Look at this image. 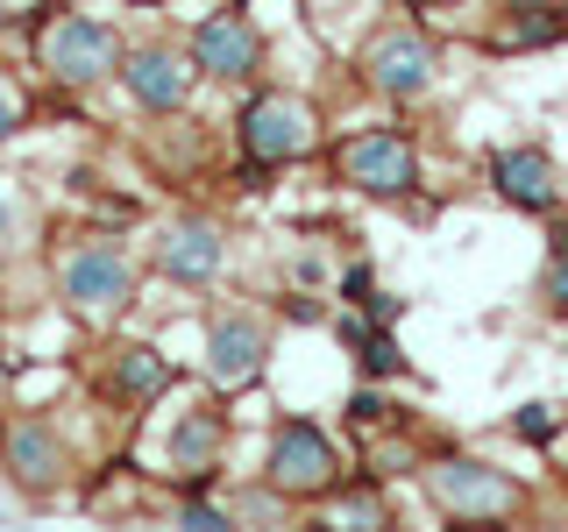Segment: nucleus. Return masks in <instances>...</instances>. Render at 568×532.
<instances>
[{"label":"nucleus","mask_w":568,"mask_h":532,"mask_svg":"<svg viewBox=\"0 0 568 532\" xmlns=\"http://www.w3.org/2000/svg\"><path fill=\"white\" fill-rule=\"evenodd\" d=\"M142 242L121 227H79L50 248V306H58L79 334H114L142 313Z\"/></svg>","instance_id":"obj_1"},{"label":"nucleus","mask_w":568,"mask_h":532,"mask_svg":"<svg viewBox=\"0 0 568 532\" xmlns=\"http://www.w3.org/2000/svg\"><path fill=\"white\" fill-rule=\"evenodd\" d=\"M242 8H256V0H242Z\"/></svg>","instance_id":"obj_31"},{"label":"nucleus","mask_w":568,"mask_h":532,"mask_svg":"<svg viewBox=\"0 0 568 532\" xmlns=\"http://www.w3.org/2000/svg\"><path fill=\"white\" fill-rule=\"evenodd\" d=\"M185 58L200 71V85H221V93H242V85L271 79V29L242 8V0H213V8L185 14Z\"/></svg>","instance_id":"obj_12"},{"label":"nucleus","mask_w":568,"mask_h":532,"mask_svg":"<svg viewBox=\"0 0 568 532\" xmlns=\"http://www.w3.org/2000/svg\"><path fill=\"white\" fill-rule=\"evenodd\" d=\"M342 419L355 426V433H377V426H398V398H390V383H369V377H348L342 390Z\"/></svg>","instance_id":"obj_21"},{"label":"nucleus","mask_w":568,"mask_h":532,"mask_svg":"<svg viewBox=\"0 0 568 532\" xmlns=\"http://www.w3.org/2000/svg\"><path fill=\"white\" fill-rule=\"evenodd\" d=\"M36 235H43V213H36V192L14 171H0V263L29 256Z\"/></svg>","instance_id":"obj_18"},{"label":"nucleus","mask_w":568,"mask_h":532,"mask_svg":"<svg viewBox=\"0 0 568 532\" xmlns=\"http://www.w3.org/2000/svg\"><path fill=\"white\" fill-rule=\"evenodd\" d=\"M348 440L334 433L327 419L298 412V405H284V412H271V426H263V448H256V483L284 497L292 511H313L320 497H327L334 483L348 475Z\"/></svg>","instance_id":"obj_8"},{"label":"nucleus","mask_w":568,"mask_h":532,"mask_svg":"<svg viewBox=\"0 0 568 532\" xmlns=\"http://www.w3.org/2000/svg\"><path fill=\"white\" fill-rule=\"evenodd\" d=\"M156 483L171 497L185 490H221L227 483V454H235V398L206 383H178L164 405H156Z\"/></svg>","instance_id":"obj_3"},{"label":"nucleus","mask_w":568,"mask_h":532,"mask_svg":"<svg viewBox=\"0 0 568 532\" xmlns=\"http://www.w3.org/2000/svg\"><path fill=\"white\" fill-rule=\"evenodd\" d=\"M484 185L497 206L526 213V221H547L555 206H568V171L547 142H497L484 156Z\"/></svg>","instance_id":"obj_15"},{"label":"nucleus","mask_w":568,"mask_h":532,"mask_svg":"<svg viewBox=\"0 0 568 532\" xmlns=\"http://www.w3.org/2000/svg\"><path fill=\"white\" fill-rule=\"evenodd\" d=\"M540 227H547V248H568V206H555Z\"/></svg>","instance_id":"obj_27"},{"label":"nucleus","mask_w":568,"mask_h":532,"mask_svg":"<svg viewBox=\"0 0 568 532\" xmlns=\"http://www.w3.org/2000/svg\"><path fill=\"white\" fill-rule=\"evenodd\" d=\"M121 50H129V29L114 14H100L93 0H79V8L43 0L29 14V64L58 93H100V85H114Z\"/></svg>","instance_id":"obj_6"},{"label":"nucleus","mask_w":568,"mask_h":532,"mask_svg":"<svg viewBox=\"0 0 568 532\" xmlns=\"http://www.w3.org/2000/svg\"><path fill=\"white\" fill-rule=\"evenodd\" d=\"M448 79V43H440L426 22L413 14H390V22H369L363 43H355V85H363L377 106L405 114V106H426Z\"/></svg>","instance_id":"obj_9"},{"label":"nucleus","mask_w":568,"mask_h":532,"mask_svg":"<svg viewBox=\"0 0 568 532\" xmlns=\"http://www.w3.org/2000/svg\"><path fill=\"white\" fill-rule=\"evenodd\" d=\"M413 483L426 497V511L448 525H519L532 511V483L519 469H505V461L476 448H455V440H426Z\"/></svg>","instance_id":"obj_2"},{"label":"nucleus","mask_w":568,"mask_h":532,"mask_svg":"<svg viewBox=\"0 0 568 532\" xmlns=\"http://www.w3.org/2000/svg\"><path fill=\"white\" fill-rule=\"evenodd\" d=\"M327 291H334V298H342V306H363V298H369V291H377V270H369V263H363V256H355V263H348V270H342V277H334V284H327Z\"/></svg>","instance_id":"obj_24"},{"label":"nucleus","mask_w":568,"mask_h":532,"mask_svg":"<svg viewBox=\"0 0 568 532\" xmlns=\"http://www.w3.org/2000/svg\"><path fill=\"white\" fill-rule=\"evenodd\" d=\"M129 8H135V14H164L171 0H129Z\"/></svg>","instance_id":"obj_29"},{"label":"nucleus","mask_w":568,"mask_h":532,"mask_svg":"<svg viewBox=\"0 0 568 532\" xmlns=\"http://www.w3.org/2000/svg\"><path fill=\"white\" fill-rule=\"evenodd\" d=\"M114 93L135 121H185L192 100H200V71L185 58V35H129Z\"/></svg>","instance_id":"obj_13"},{"label":"nucleus","mask_w":568,"mask_h":532,"mask_svg":"<svg viewBox=\"0 0 568 532\" xmlns=\"http://www.w3.org/2000/svg\"><path fill=\"white\" fill-rule=\"evenodd\" d=\"M313 519L320 525H342V532H369V525H398V504H390L384 475H369V469H355V461H348V475L313 504Z\"/></svg>","instance_id":"obj_17"},{"label":"nucleus","mask_w":568,"mask_h":532,"mask_svg":"<svg viewBox=\"0 0 568 532\" xmlns=\"http://www.w3.org/2000/svg\"><path fill=\"white\" fill-rule=\"evenodd\" d=\"M29 121H36V100H29V85L14 79V71H0V156H8L14 142L29 135Z\"/></svg>","instance_id":"obj_23"},{"label":"nucleus","mask_w":568,"mask_h":532,"mask_svg":"<svg viewBox=\"0 0 568 532\" xmlns=\"http://www.w3.org/2000/svg\"><path fill=\"white\" fill-rule=\"evenodd\" d=\"M8 319H14V298H8V270H0V334H8Z\"/></svg>","instance_id":"obj_28"},{"label":"nucleus","mask_w":568,"mask_h":532,"mask_svg":"<svg viewBox=\"0 0 568 532\" xmlns=\"http://www.w3.org/2000/svg\"><path fill=\"white\" fill-rule=\"evenodd\" d=\"M277 369V313L271 298H200L192 313V383L221 390V398H248Z\"/></svg>","instance_id":"obj_4"},{"label":"nucleus","mask_w":568,"mask_h":532,"mask_svg":"<svg viewBox=\"0 0 568 532\" xmlns=\"http://www.w3.org/2000/svg\"><path fill=\"white\" fill-rule=\"evenodd\" d=\"M355 313H363V319H377V327H398V319H405V298H398V291H384V284H377V291H369V298H363Z\"/></svg>","instance_id":"obj_25"},{"label":"nucleus","mask_w":568,"mask_h":532,"mask_svg":"<svg viewBox=\"0 0 568 532\" xmlns=\"http://www.w3.org/2000/svg\"><path fill=\"white\" fill-rule=\"evenodd\" d=\"M100 398L114 405L121 419H150L156 405L171 398L178 383H192V369L178 362V348L164 341V334H106V348H100Z\"/></svg>","instance_id":"obj_14"},{"label":"nucleus","mask_w":568,"mask_h":532,"mask_svg":"<svg viewBox=\"0 0 568 532\" xmlns=\"http://www.w3.org/2000/svg\"><path fill=\"white\" fill-rule=\"evenodd\" d=\"M142 270H150V284L185 291V298L227 291V277H235V227L206 206H171L142 235Z\"/></svg>","instance_id":"obj_10"},{"label":"nucleus","mask_w":568,"mask_h":532,"mask_svg":"<svg viewBox=\"0 0 568 532\" xmlns=\"http://www.w3.org/2000/svg\"><path fill=\"white\" fill-rule=\"evenodd\" d=\"M227 142H235V156L263 171H298L313 164L320 150H327V106H320L306 85L292 79H256L235 93V114H227Z\"/></svg>","instance_id":"obj_5"},{"label":"nucleus","mask_w":568,"mask_h":532,"mask_svg":"<svg viewBox=\"0 0 568 532\" xmlns=\"http://www.w3.org/2000/svg\"><path fill=\"white\" fill-rule=\"evenodd\" d=\"M426 14H434V0H426Z\"/></svg>","instance_id":"obj_32"},{"label":"nucleus","mask_w":568,"mask_h":532,"mask_svg":"<svg viewBox=\"0 0 568 532\" xmlns=\"http://www.w3.org/2000/svg\"><path fill=\"white\" fill-rule=\"evenodd\" d=\"M505 433L519 440V448H532V454H555L568 440V398H519L505 412Z\"/></svg>","instance_id":"obj_19"},{"label":"nucleus","mask_w":568,"mask_h":532,"mask_svg":"<svg viewBox=\"0 0 568 532\" xmlns=\"http://www.w3.org/2000/svg\"><path fill=\"white\" fill-rule=\"evenodd\" d=\"M58 8H79V0H58Z\"/></svg>","instance_id":"obj_30"},{"label":"nucleus","mask_w":568,"mask_h":532,"mask_svg":"<svg viewBox=\"0 0 568 532\" xmlns=\"http://www.w3.org/2000/svg\"><path fill=\"white\" fill-rule=\"evenodd\" d=\"M490 50H555L568 43V0H497L490 8V29H484Z\"/></svg>","instance_id":"obj_16"},{"label":"nucleus","mask_w":568,"mask_h":532,"mask_svg":"<svg viewBox=\"0 0 568 532\" xmlns=\"http://www.w3.org/2000/svg\"><path fill=\"white\" fill-rule=\"evenodd\" d=\"M171 525L178 532H235L242 525V511H235V497L221 490H185V497H171Z\"/></svg>","instance_id":"obj_20"},{"label":"nucleus","mask_w":568,"mask_h":532,"mask_svg":"<svg viewBox=\"0 0 568 532\" xmlns=\"http://www.w3.org/2000/svg\"><path fill=\"white\" fill-rule=\"evenodd\" d=\"M320 156H327L334 185L369 206H405L426 192V142L413 135V121H355V129L327 135Z\"/></svg>","instance_id":"obj_7"},{"label":"nucleus","mask_w":568,"mask_h":532,"mask_svg":"<svg viewBox=\"0 0 568 532\" xmlns=\"http://www.w3.org/2000/svg\"><path fill=\"white\" fill-rule=\"evenodd\" d=\"M14 390H22V348H8V341H0V412L14 405Z\"/></svg>","instance_id":"obj_26"},{"label":"nucleus","mask_w":568,"mask_h":532,"mask_svg":"<svg viewBox=\"0 0 568 532\" xmlns=\"http://www.w3.org/2000/svg\"><path fill=\"white\" fill-rule=\"evenodd\" d=\"M532 306H540V319L568 327V248H547V256H540V277H532Z\"/></svg>","instance_id":"obj_22"},{"label":"nucleus","mask_w":568,"mask_h":532,"mask_svg":"<svg viewBox=\"0 0 568 532\" xmlns=\"http://www.w3.org/2000/svg\"><path fill=\"white\" fill-rule=\"evenodd\" d=\"M79 440L64 433V419L50 412V405H14L8 419H0V483L14 497H29V504H50V497H64L79 483Z\"/></svg>","instance_id":"obj_11"}]
</instances>
